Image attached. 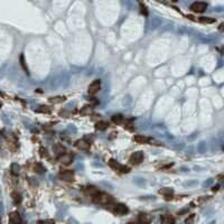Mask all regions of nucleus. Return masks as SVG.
<instances>
[{"mask_svg":"<svg viewBox=\"0 0 224 224\" xmlns=\"http://www.w3.org/2000/svg\"><path fill=\"white\" fill-rule=\"evenodd\" d=\"M19 170H20V166L18 164H13L11 165V173H13V175H18L19 174Z\"/></svg>","mask_w":224,"mask_h":224,"instance_id":"obj_18","label":"nucleus"},{"mask_svg":"<svg viewBox=\"0 0 224 224\" xmlns=\"http://www.w3.org/2000/svg\"><path fill=\"white\" fill-rule=\"evenodd\" d=\"M109 164H110V166H112L114 169H117V170H120L121 173H129V167H127V166H122V165H119L117 161H114L113 159H111L110 161H109Z\"/></svg>","mask_w":224,"mask_h":224,"instance_id":"obj_7","label":"nucleus"},{"mask_svg":"<svg viewBox=\"0 0 224 224\" xmlns=\"http://www.w3.org/2000/svg\"><path fill=\"white\" fill-rule=\"evenodd\" d=\"M75 147L81 150H89V148H90V143H89L88 141H85L84 139H81V140H78V141L75 142Z\"/></svg>","mask_w":224,"mask_h":224,"instance_id":"obj_10","label":"nucleus"},{"mask_svg":"<svg viewBox=\"0 0 224 224\" xmlns=\"http://www.w3.org/2000/svg\"><path fill=\"white\" fill-rule=\"evenodd\" d=\"M2 107V103H1V101H0V108Z\"/></svg>","mask_w":224,"mask_h":224,"instance_id":"obj_27","label":"nucleus"},{"mask_svg":"<svg viewBox=\"0 0 224 224\" xmlns=\"http://www.w3.org/2000/svg\"><path fill=\"white\" fill-rule=\"evenodd\" d=\"M88 111H89V113L91 112V107H84V108H83V110L81 111V113L82 114H85L86 112H88Z\"/></svg>","mask_w":224,"mask_h":224,"instance_id":"obj_23","label":"nucleus"},{"mask_svg":"<svg viewBox=\"0 0 224 224\" xmlns=\"http://www.w3.org/2000/svg\"><path fill=\"white\" fill-rule=\"evenodd\" d=\"M142 160H143L142 151H136V153H133L129 158V161L131 162L132 165H139V164H141Z\"/></svg>","mask_w":224,"mask_h":224,"instance_id":"obj_3","label":"nucleus"},{"mask_svg":"<svg viewBox=\"0 0 224 224\" xmlns=\"http://www.w3.org/2000/svg\"><path fill=\"white\" fill-rule=\"evenodd\" d=\"M113 201V198L110 195L105 194V193H95L93 195V202L97 204H109Z\"/></svg>","mask_w":224,"mask_h":224,"instance_id":"obj_1","label":"nucleus"},{"mask_svg":"<svg viewBox=\"0 0 224 224\" xmlns=\"http://www.w3.org/2000/svg\"><path fill=\"white\" fill-rule=\"evenodd\" d=\"M128 224H135V223H128Z\"/></svg>","mask_w":224,"mask_h":224,"instance_id":"obj_28","label":"nucleus"},{"mask_svg":"<svg viewBox=\"0 0 224 224\" xmlns=\"http://www.w3.org/2000/svg\"><path fill=\"white\" fill-rule=\"evenodd\" d=\"M59 178L65 182H71L74 179V172L73 170H70V169H66V170H62L59 173Z\"/></svg>","mask_w":224,"mask_h":224,"instance_id":"obj_4","label":"nucleus"},{"mask_svg":"<svg viewBox=\"0 0 224 224\" xmlns=\"http://www.w3.org/2000/svg\"><path fill=\"white\" fill-rule=\"evenodd\" d=\"M9 222L10 224H20L21 223V218L17 212H13L9 214Z\"/></svg>","mask_w":224,"mask_h":224,"instance_id":"obj_9","label":"nucleus"},{"mask_svg":"<svg viewBox=\"0 0 224 224\" xmlns=\"http://www.w3.org/2000/svg\"><path fill=\"white\" fill-rule=\"evenodd\" d=\"M34 169H35L36 173H38V174H43L44 173V167H43L40 164H35V166H34Z\"/></svg>","mask_w":224,"mask_h":224,"instance_id":"obj_21","label":"nucleus"},{"mask_svg":"<svg viewBox=\"0 0 224 224\" xmlns=\"http://www.w3.org/2000/svg\"><path fill=\"white\" fill-rule=\"evenodd\" d=\"M20 65L23 66L24 71H25V72H26V73H27V74H28L29 72H28V67H27V66H26V63H25V59H24V55H23V54L20 55Z\"/></svg>","mask_w":224,"mask_h":224,"instance_id":"obj_22","label":"nucleus"},{"mask_svg":"<svg viewBox=\"0 0 224 224\" xmlns=\"http://www.w3.org/2000/svg\"><path fill=\"white\" fill-rule=\"evenodd\" d=\"M139 222H140V224H149L150 223V216L148 214H140Z\"/></svg>","mask_w":224,"mask_h":224,"instance_id":"obj_12","label":"nucleus"},{"mask_svg":"<svg viewBox=\"0 0 224 224\" xmlns=\"http://www.w3.org/2000/svg\"><path fill=\"white\" fill-rule=\"evenodd\" d=\"M161 222L164 224H174V218L169 215H164L161 218Z\"/></svg>","mask_w":224,"mask_h":224,"instance_id":"obj_16","label":"nucleus"},{"mask_svg":"<svg viewBox=\"0 0 224 224\" xmlns=\"http://www.w3.org/2000/svg\"><path fill=\"white\" fill-rule=\"evenodd\" d=\"M108 122L107 121H99L95 123V129L97 130H105L108 128Z\"/></svg>","mask_w":224,"mask_h":224,"instance_id":"obj_13","label":"nucleus"},{"mask_svg":"<svg viewBox=\"0 0 224 224\" xmlns=\"http://www.w3.org/2000/svg\"><path fill=\"white\" fill-rule=\"evenodd\" d=\"M199 21L203 24H213L215 21V19H213V18H208V17H201V18H199Z\"/></svg>","mask_w":224,"mask_h":224,"instance_id":"obj_20","label":"nucleus"},{"mask_svg":"<svg viewBox=\"0 0 224 224\" xmlns=\"http://www.w3.org/2000/svg\"><path fill=\"white\" fill-rule=\"evenodd\" d=\"M133 141H136L137 143H148L149 139L145 136H141V135H137V136L133 137Z\"/></svg>","mask_w":224,"mask_h":224,"instance_id":"obj_11","label":"nucleus"},{"mask_svg":"<svg viewBox=\"0 0 224 224\" xmlns=\"http://www.w3.org/2000/svg\"><path fill=\"white\" fill-rule=\"evenodd\" d=\"M113 213L114 214H117V215H123V214H126V213H128V207L126 206L124 204H116L113 206Z\"/></svg>","mask_w":224,"mask_h":224,"instance_id":"obj_6","label":"nucleus"},{"mask_svg":"<svg viewBox=\"0 0 224 224\" xmlns=\"http://www.w3.org/2000/svg\"><path fill=\"white\" fill-rule=\"evenodd\" d=\"M39 151H40V156H42V157H44V156H46V155H47V154H46V149H44L43 147H40Z\"/></svg>","mask_w":224,"mask_h":224,"instance_id":"obj_26","label":"nucleus"},{"mask_svg":"<svg viewBox=\"0 0 224 224\" xmlns=\"http://www.w3.org/2000/svg\"><path fill=\"white\" fill-rule=\"evenodd\" d=\"M100 89H101L100 80H95V81H93L91 84L89 85L88 91H89V93H90V94H95L97 92L100 91Z\"/></svg>","mask_w":224,"mask_h":224,"instance_id":"obj_5","label":"nucleus"},{"mask_svg":"<svg viewBox=\"0 0 224 224\" xmlns=\"http://www.w3.org/2000/svg\"><path fill=\"white\" fill-rule=\"evenodd\" d=\"M0 224H1V222H0Z\"/></svg>","mask_w":224,"mask_h":224,"instance_id":"obj_29","label":"nucleus"},{"mask_svg":"<svg viewBox=\"0 0 224 224\" xmlns=\"http://www.w3.org/2000/svg\"><path fill=\"white\" fill-rule=\"evenodd\" d=\"M111 120H112V122L116 124H120L122 121H123V117L121 116V114H114V116H112V118H111Z\"/></svg>","mask_w":224,"mask_h":224,"instance_id":"obj_15","label":"nucleus"},{"mask_svg":"<svg viewBox=\"0 0 224 224\" xmlns=\"http://www.w3.org/2000/svg\"><path fill=\"white\" fill-rule=\"evenodd\" d=\"M65 101V97H49V102L52 103H61Z\"/></svg>","mask_w":224,"mask_h":224,"instance_id":"obj_17","label":"nucleus"},{"mask_svg":"<svg viewBox=\"0 0 224 224\" xmlns=\"http://www.w3.org/2000/svg\"><path fill=\"white\" fill-rule=\"evenodd\" d=\"M11 196H13V202H15V204H18V203L21 202V196H20V194H18L17 192H13V194H11Z\"/></svg>","mask_w":224,"mask_h":224,"instance_id":"obj_19","label":"nucleus"},{"mask_svg":"<svg viewBox=\"0 0 224 224\" xmlns=\"http://www.w3.org/2000/svg\"><path fill=\"white\" fill-rule=\"evenodd\" d=\"M72 160H73V156L70 155V154H63L62 156L59 158V161L63 165H68V164H71Z\"/></svg>","mask_w":224,"mask_h":224,"instance_id":"obj_8","label":"nucleus"},{"mask_svg":"<svg viewBox=\"0 0 224 224\" xmlns=\"http://www.w3.org/2000/svg\"><path fill=\"white\" fill-rule=\"evenodd\" d=\"M140 7H141V13H145V15H148V13H147V10H146V6L145 5H142V3H140Z\"/></svg>","mask_w":224,"mask_h":224,"instance_id":"obj_25","label":"nucleus"},{"mask_svg":"<svg viewBox=\"0 0 224 224\" xmlns=\"http://www.w3.org/2000/svg\"><path fill=\"white\" fill-rule=\"evenodd\" d=\"M160 194H162L165 196L166 199H170L172 198V195H173V191L172 189H168V188H164V189H160Z\"/></svg>","mask_w":224,"mask_h":224,"instance_id":"obj_14","label":"nucleus"},{"mask_svg":"<svg viewBox=\"0 0 224 224\" xmlns=\"http://www.w3.org/2000/svg\"><path fill=\"white\" fill-rule=\"evenodd\" d=\"M206 8H207V3L203 2V1H196V2L192 3V6H191V10L194 11V13H198L205 11Z\"/></svg>","mask_w":224,"mask_h":224,"instance_id":"obj_2","label":"nucleus"},{"mask_svg":"<svg viewBox=\"0 0 224 224\" xmlns=\"http://www.w3.org/2000/svg\"><path fill=\"white\" fill-rule=\"evenodd\" d=\"M38 224H54L53 220H45V221H39Z\"/></svg>","mask_w":224,"mask_h":224,"instance_id":"obj_24","label":"nucleus"}]
</instances>
